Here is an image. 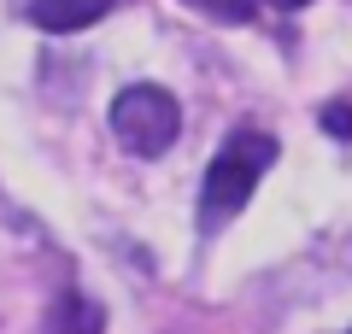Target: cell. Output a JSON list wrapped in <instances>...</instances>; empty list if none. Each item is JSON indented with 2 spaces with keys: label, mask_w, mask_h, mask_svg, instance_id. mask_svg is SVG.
Instances as JSON below:
<instances>
[{
  "label": "cell",
  "mask_w": 352,
  "mask_h": 334,
  "mask_svg": "<svg viewBox=\"0 0 352 334\" xmlns=\"http://www.w3.org/2000/svg\"><path fill=\"white\" fill-rule=\"evenodd\" d=\"M323 129L335 141H352V106L346 100H335V106H323Z\"/></svg>",
  "instance_id": "6"
},
{
  "label": "cell",
  "mask_w": 352,
  "mask_h": 334,
  "mask_svg": "<svg viewBox=\"0 0 352 334\" xmlns=\"http://www.w3.org/2000/svg\"><path fill=\"white\" fill-rule=\"evenodd\" d=\"M276 12H300V6H311V0H270Z\"/></svg>",
  "instance_id": "7"
},
{
  "label": "cell",
  "mask_w": 352,
  "mask_h": 334,
  "mask_svg": "<svg viewBox=\"0 0 352 334\" xmlns=\"http://www.w3.org/2000/svg\"><path fill=\"white\" fill-rule=\"evenodd\" d=\"M270 164H276V135H264V129H235L217 147V159L206 164V182H200V229L206 235H217L247 205Z\"/></svg>",
  "instance_id": "1"
},
{
  "label": "cell",
  "mask_w": 352,
  "mask_h": 334,
  "mask_svg": "<svg viewBox=\"0 0 352 334\" xmlns=\"http://www.w3.org/2000/svg\"><path fill=\"white\" fill-rule=\"evenodd\" d=\"M182 6L217 18V24H252V0H182Z\"/></svg>",
  "instance_id": "5"
},
{
  "label": "cell",
  "mask_w": 352,
  "mask_h": 334,
  "mask_svg": "<svg viewBox=\"0 0 352 334\" xmlns=\"http://www.w3.org/2000/svg\"><path fill=\"white\" fill-rule=\"evenodd\" d=\"M112 135L118 147H129L135 159H159V153L176 147L182 135V106H176L170 88L159 82H135L112 100Z\"/></svg>",
  "instance_id": "2"
},
{
  "label": "cell",
  "mask_w": 352,
  "mask_h": 334,
  "mask_svg": "<svg viewBox=\"0 0 352 334\" xmlns=\"http://www.w3.org/2000/svg\"><path fill=\"white\" fill-rule=\"evenodd\" d=\"M118 0H30V24L47 30V36H71V30H88L112 12Z\"/></svg>",
  "instance_id": "3"
},
{
  "label": "cell",
  "mask_w": 352,
  "mask_h": 334,
  "mask_svg": "<svg viewBox=\"0 0 352 334\" xmlns=\"http://www.w3.org/2000/svg\"><path fill=\"white\" fill-rule=\"evenodd\" d=\"M47 334H100V305L82 293H65L47 317Z\"/></svg>",
  "instance_id": "4"
}]
</instances>
